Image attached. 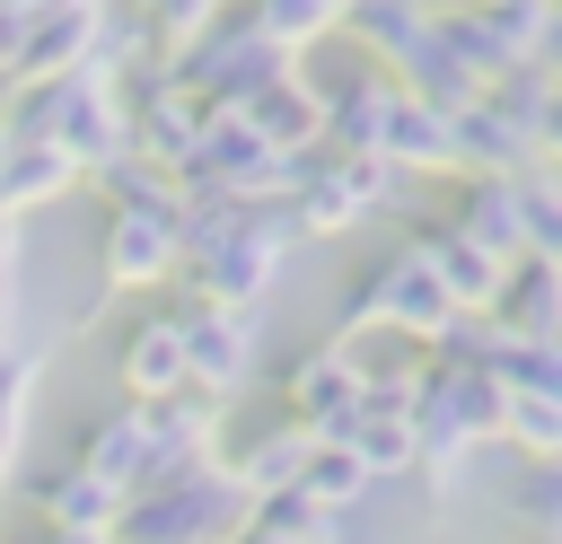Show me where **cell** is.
Instances as JSON below:
<instances>
[{
    "label": "cell",
    "instance_id": "cell-1",
    "mask_svg": "<svg viewBox=\"0 0 562 544\" xmlns=\"http://www.w3.org/2000/svg\"><path fill=\"white\" fill-rule=\"evenodd\" d=\"M299 53H281L263 26H255V9H211L176 53H167V79L184 88V97H202V105H237L246 88H263V79H281Z\"/></svg>",
    "mask_w": 562,
    "mask_h": 544
},
{
    "label": "cell",
    "instance_id": "cell-2",
    "mask_svg": "<svg viewBox=\"0 0 562 544\" xmlns=\"http://www.w3.org/2000/svg\"><path fill=\"white\" fill-rule=\"evenodd\" d=\"M439 35L474 79H501L518 61H553V0H465L439 18Z\"/></svg>",
    "mask_w": 562,
    "mask_h": 544
},
{
    "label": "cell",
    "instance_id": "cell-3",
    "mask_svg": "<svg viewBox=\"0 0 562 544\" xmlns=\"http://www.w3.org/2000/svg\"><path fill=\"white\" fill-rule=\"evenodd\" d=\"M88 35H97V0H44L18 18L9 53H0V79L9 88H35V79H61L88 61Z\"/></svg>",
    "mask_w": 562,
    "mask_h": 544
},
{
    "label": "cell",
    "instance_id": "cell-4",
    "mask_svg": "<svg viewBox=\"0 0 562 544\" xmlns=\"http://www.w3.org/2000/svg\"><path fill=\"white\" fill-rule=\"evenodd\" d=\"M378 158H386L395 175H457V123H448L439 105H422V97L395 88V105H386V123H378Z\"/></svg>",
    "mask_w": 562,
    "mask_h": 544
},
{
    "label": "cell",
    "instance_id": "cell-5",
    "mask_svg": "<svg viewBox=\"0 0 562 544\" xmlns=\"http://www.w3.org/2000/svg\"><path fill=\"white\" fill-rule=\"evenodd\" d=\"M176 333H184V386H202V395H228L246 377V360H255V316L246 307L176 316Z\"/></svg>",
    "mask_w": 562,
    "mask_h": 544
},
{
    "label": "cell",
    "instance_id": "cell-6",
    "mask_svg": "<svg viewBox=\"0 0 562 544\" xmlns=\"http://www.w3.org/2000/svg\"><path fill=\"white\" fill-rule=\"evenodd\" d=\"M167 272H176V211H114V228H105V281L140 290V281H167Z\"/></svg>",
    "mask_w": 562,
    "mask_h": 544
},
{
    "label": "cell",
    "instance_id": "cell-7",
    "mask_svg": "<svg viewBox=\"0 0 562 544\" xmlns=\"http://www.w3.org/2000/svg\"><path fill=\"white\" fill-rule=\"evenodd\" d=\"M246 132H263L281 158L290 149H316V97H307V79H299V61L281 70V79H263V88H246L237 105H228Z\"/></svg>",
    "mask_w": 562,
    "mask_h": 544
},
{
    "label": "cell",
    "instance_id": "cell-8",
    "mask_svg": "<svg viewBox=\"0 0 562 544\" xmlns=\"http://www.w3.org/2000/svg\"><path fill=\"white\" fill-rule=\"evenodd\" d=\"M360 386H369V377H360L342 351H307V360L290 369V404H299V430H307V439H334V430L351 421Z\"/></svg>",
    "mask_w": 562,
    "mask_h": 544
},
{
    "label": "cell",
    "instance_id": "cell-9",
    "mask_svg": "<svg viewBox=\"0 0 562 544\" xmlns=\"http://www.w3.org/2000/svg\"><path fill=\"white\" fill-rule=\"evenodd\" d=\"M457 237H474L492 263L527 254V211H518V167L509 175H474L465 184V211H457Z\"/></svg>",
    "mask_w": 562,
    "mask_h": 544
},
{
    "label": "cell",
    "instance_id": "cell-10",
    "mask_svg": "<svg viewBox=\"0 0 562 544\" xmlns=\"http://www.w3.org/2000/svg\"><path fill=\"white\" fill-rule=\"evenodd\" d=\"M70 184H79V158L61 140H9L0 149V211H35V202H53Z\"/></svg>",
    "mask_w": 562,
    "mask_h": 544
},
{
    "label": "cell",
    "instance_id": "cell-11",
    "mask_svg": "<svg viewBox=\"0 0 562 544\" xmlns=\"http://www.w3.org/2000/svg\"><path fill=\"white\" fill-rule=\"evenodd\" d=\"M413 254L430 263V281L448 290V307H483V298H492V281H501V263H492L474 237H457V228H430Z\"/></svg>",
    "mask_w": 562,
    "mask_h": 544
},
{
    "label": "cell",
    "instance_id": "cell-12",
    "mask_svg": "<svg viewBox=\"0 0 562 544\" xmlns=\"http://www.w3.org/2000/svg\"><path fill=\"white\" fill-rule=\"evenodd\" d=\"M123 386H132L140 404L184 386V333H176V316H158V325H140V333L123 342Z\"/></svg>",
    "mask_w": 562,
    "mask_h": 544
},
{
    "label": "cell",
    "instance_id": "cell-13",
    "mask_svg": "<svg viewBox=\"0 0 562 544\" xmlns=\"http://www.w3.org/2000/svg\"><path fill=\"white\" fill-rule=\"evenodd\" d=\"M334 18H342V0H255V26H263L281 53L325 44V35H334Z\"/></svg>",
    "mask_w": 562,
    "mask_h": 544
},
{
    "label": "cell",
    "instance_id": "cell-14",
    "mask_svg": "<svg viewBox=\"0 0 562 544\" xmlns=\"http://www.w3.org/2000/svg\"><path fill=\"white\" fill-rule=\"evenodd\" d=\"M26 404H35V360H0V483H9V465H18Z\"/></svg>",
    "mask_w": 562,
    "mask_h": 544
},
{
    "label": "cell",
    "instance_id": "cell-15",
    "mask_svg": "<svg viewBox=\"0 0 562 544\" xmlns=\"http://www.w3.org/2000/svg\"><path fill=\"white\" fill-rule=\"evenodd\" d=\"M123 9L149 26V44H158V53H176V44H184V35H193V26H202L220 0H123Z\"/></svg>",
    "mask_w": 562,
    "mask_h": 544
},
{
    "label": "cell",
    "instance_id": "cell-16",
    "mask_svg": "<svg viewBox=\"0 0 562 544\" xmlns=\"http://www.w3.org/2000/svg\"><path fill=\"white\" fill-rule=\"evenodd\" d=\"M44 544H114V535H105V526H53Z\"/></svg>",
    "mask_w": 562,
    "mask_h": 544
},
{
    "label": "cell",
    "instance_id": "cell-17",
    "mask_svg": "<svg viewBox=\"0 0 562 544\" xmlns=\"http://www.w3.org/2000/svg\"><path fill=\"white\" fill-rule=\"evenodd\" d=\"M413 9H422V18H448V9H465V0H413Z\"/></svg>",
    "mask_w": 562,
    "mask_h": 544
},
{
    "label": "cell",
    "instance_id": "cell-18",
    "mask_svg": "<svg viewBox=\"0 0 562 544\" xmlns=\"http://www.w3.org/2000/svg\"><path fill=\"white\" fill-rule=\"evenodd\" d=\"M220 9H255V0H220Z\"/></svg>",
    "mask_w": 562,
    "mask_h": 544
},
{
    "label": "cell",
    "instance_id": "cell-19",
    "mask_svg": "<svg viewBox=\"0 0 562 544\" xmlns=\"http://www.w3.org/2000/svg\"><path fill=\"white\" fill-rule=\"evenodd\" d=\"M0 149H9V132H0Z\"/></svg>",
    "mask_w": 562,
    "mask_h": 544
}]
</instances>
